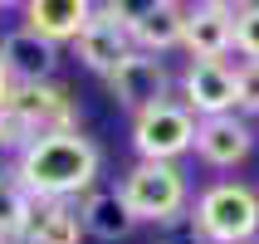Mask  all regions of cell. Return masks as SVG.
I'll return each instance as SVG.
<instances>
[{
    "label": "cell",
    "instance_id": "cell-1",
    "mask_svg": "<svg viewBox=\"0 0 259 244\" xmlns=\"http://www.w3.org/2000/svg\"><path fill=\"white\" fill-rule=\"evenodd\" d=\"M10 171L34 201H78V196H88L98 186V176H103V147L93 137H83L78 127L39 132L10 161Z\"/></svg>",
    "mask_w": 259,
    "mask_h": 244
},
{
    "label": "cell",
    "instance_id": "cell-2",
    "mask_svg": "<svg viewBox=\"0 0 259 244\" xmlns=\"http://www.w3.org/2000/svg\"><path fill=\"white\" fill-rule=\"evenodd\" d=\"M186 230L196 244H249L259 239V186L210 181L191 196Z\"/></svg>",
    "mask_w": 259,
    "mask_h": 244
},
{
    "label": "cell",
    "instance_id": "cell-3",
    "mask_svg": "<svg viewBox=\"0 0 259 244\" xmlns=\"http://www.w3.org/2000/svg\"><path fill=\"white\" fill-rule=\"evenodd\" d=\"M117 196L127 205V215L137 225H181L191 215V181L181 171V161H132L122 181H117Z\"/></svg>",
    "mask_w": 259,
    "mask_h": 244
},
{
    "label": "cell",
    "instance_id": "cell-4",
    "mask_svg": "<svg viewBox=\"0 0 259 244\" xmlns=\"http://www.w3.org/2000/svg\"><path fill=\"white\" fill-rule=\"evenodd\" d=\"M196 122L181 98H161L142 113H132V152L142 161H181L196 152Z\"/></svg>",
    "mask_w": 259,
    "mask_h": 244
},
{
    "label": "cell",
    "instance_id": "cell-5",
    "mask_svg": "<svg viewBox=\"0 0 259 244\" xmlns=\"http://www.w3.org/2000/svg\"><path fill=\"white\" fill-rule=\"evenodd\" d=\"M171 69H166V59L161 54H142V49H132L113 73H108V93L122 113H142L152 103L171 98Z\"/></svg>",
    "mask_w": 259,
    "mask_h": 244
},
{
    "label": "cell",
    "instance_id": "cell-6",
    "mask_svg": "<svg viewBox=\"0 0 259 244\" xmlns=\"http://www.w3.org/2000/svg\"><path fill=\"white\" fill-rule=\"evenodd\" d=\"M176 98L196 117L235 113V64L230 59H186V69L176 78Z\"/></svg>",
    "mask_w": 259,
    "mask_h": 244
},
{
    "label": "cell",
    "instance_id": "cell-7",
    "mask_svg": "<svg viewBox=\"0 0 259 244\" xmlns=\"http://www.w3.org/2000/svg\"><path fill=\"white\" fill-rule=\"evenodd\" d=\"M254 127L240 113H220V117H201L196 122V157L210 171H235L254 157Z\"/></svg>",
    "mask_w": 259,
    "mask_h": 244
},
{
    "label": "cell",
    "instance_id": "cell-8",
    "mask_svg": "<svg viewBox=\"0 0 259 244\" xmlns=\"http://www.w3.org/2000/svg\"><path fill=\"white\" fill-rule=\"evenodd\" d=\"M127 54H132V34H127V29H122L113 15L98 5V10L88 15V25L78 29V39H73V59H78L88 73L108 78V73H113Z\"/></svg>",
    "mask_w": 259,
    "mask_h": 244
},
{
    "label": "cell",
    "instance_id": "cell-9",
    "mask_svg": "<svg viewBox=\"0 0 259 244\" xmlns=\"http://www.w3.org/2000/svg\"><path fill=\"white\" fill-rule=\"evenodd\" d=\"M10 103L34 122L39 132H69L78 127V98L59 78H44V83H15Z\"/></svg>",
    "mask_w": 259,
    "mask_h": 244
},
{
    "label": "cell",
    "instance_id": "cell-10",
    "mask_svg": "<svg viewBox=\"0 0 259 244\" xmlns=\"http://www.w3.org/2000/svg\"><path fill=\"white\" fill-rule=\"evenodd\" d=\"M0 54H5V69H10L15 83H44V78H59V44H49L34 29H10L0 34Z\"/></svg>",
    "mask_w": 259,
    "mask_h": 244
},
{
    "label": "cell",
    "instance_id": "cell-11",
    "mask_svg": "<svg viewBox=\"0 0 259 244\" xmlns=\"http://www.w3.org/2000/svg\"><path fill=\"white\" fill-rule=\"evenodd\" d=\"M20 10H25V29H34V34H44L49 44L64 49V44L78 39V29L98 10V0H25Z\"/></svg>",
    "mask_w": 259,
    "mask_h": 244
},
{
    "label": "cell",
    "instance_id": "cell-12",
    "mask_svg": "<svg viewBox=\"0 0 259 244\" xmlns=\"http://www.w3.org/2000/svg\"><path fill=\"white\" fill-rule=\"evenodd\" d=\"M78 215H83V230L88 239H103V244H117L127 239L137 220L127 215V205L117 196V186H93L88 196H78Z\"/></svg>",
    "mask_w": 259,
    "mask_h": 244
},
{
    "label": "cell",
    "instance_id": "cell-13",
    "mask_svg": "<svg viewBox=\"0 0 259 244\" xmlns=\"http://www.w3.org/2000/svg\"><path fill=\"white\" fill-rule=\"evenodd\" d=\"M191 59H225L235 49V20L210 10V5H186V39H181Z\"/></svg>",
    "mask_w": 259,
    "mask_h": 244
},
{
    "label": "cell",
    "instance_id": "cell-14",
    "mask_svg": "<svg viewBox=\"0 0 259 244\" xmlns=\"http://www.w3.org/2000/svg\"><path fill=\"white\" fill-rule=\"evenodd\" d=\"M83 215H78V201H34V215H29V230L20 244H83Z\"/></svg>",
    "mask_w": 259,
    "mask_h": 244
},
{
    "label": "cell",
    "instance_id": "cell-15",
    "mask_svg": "<svg viewBox=\"0 0 259 244\" xmlns=\"http://www.w3.org/2000/svg\"><path fill=\"white\" fill-rule=\"evenodd\" d=\"M181 39H186V5H176V0H161L147 20L132 25V49H142V54H171L181 49Z\"/></svg>",
    "mask_w": 259,
    "mask_h": 244
},
{
    "label": "cell",
    "instance_id": "cell-16",
    "mask_svg": "<svg viewBox=\"0 0 259 244\" xmlns=\"http://www.w3.org/2000/svg\"><path fill=\"white\" fill-rule=\"evenodd\" d=\"M29 215H34V196L15 181L10 166H0V239L20 244L29 230Z\"/></svg>",
    "mask_w": 259,
    "mask_h": 244
},
{
    "label": "cell",
    "instance_id": "cell-17",
    "mask_svg": "<svg viewBox=\"0 0 259 244\" xmlns=\"http://www.w3.org/2000/svg\"><path fill=\"white\" fill-rule=\"evenodd\" d=\"M34 137H39V127H34V122H29L15 103H5V108H0V157L15 161L29 142H34Z\"/></svg>",
    "mask_w": 259,
    "mask_h": 244
},
{
    "label": "cell",
    "instance_id": "cell-18",
    "mask_svg": "<svg viewBox=\"0 0 259 244\" xmlns=\"http://www.w3.org/2000/svg\"><path fill=\"white\" fill-rule=\"evenodd\" d=\"M235 113L259 117V59H240L235 64Z\"/></svg>",
    "mask_w": 259,
    "mask_h": 244
},
{
    "label": "cell",
    "instance_id": "cell-19",
    "mask_svg": "<svg viewBox=\"0 0 259 244\" xmlns=\"http://www.w3.org/2000/svg\"><path fill=\"white\" fill-rule=\"evenodd\" d=\"M235 54L240 59H259V0L245 15H235Z\"/></svg>",
    "mask_w": 259,
    "mask_h": 244
},
{
    "label": "cell",
    "instance_id": "cell-20",
    "mask_svg": "<svg viewBox=\"0 0 259 244\" xmlns=\"http://www.w3.org/2000/svg\"><path fill=\"white\" fill-rule=\"evenodd\" d=\"M98 5H103V10H108V15L117 20V25H122V29L132 34V25H137V20H147V15L157 10L161 0H98Z\"/></svg>",
    "mask_w": 259,
    "mask_h": 244
},
{
    "label": "cell",
    "instance_id": "cell-21",
    "mask_svg": "<svg viewBox=\"0 0 259 244\" xmlns=\"http://www.w3.org/2000/svg\"><path fill=\"white\" fill-rule=\"evenodd\" d=\"M201 5H210V10H220V15H230V20H235V15H245L254 0H201Z\"/></svg>",
    "mask_w": 259,
    "mask_h": 244
},
{
    "label": "cell",
    "instance_id": "cell-22",
    "mask_svg": "<svg viewBox=\"0 0 259 244\" xmlns=\"http://www.w3.org/2000/svg\"><path fill=\"white\" fill-rule=\"evenodd\" d=\"M10 88H15V78H10V69H5V54H0V108L10 103Z\"/></svg>",
    "mask_w": 259,
    "mask_h": 244
},
{
    "label": "cell",
    "instance_id": "cell-23",
    "mask_svg": "<svg viewBox=\"0 0 259 244\" xmlns=\"http://www.w3.org/2000/svg\"><path fill=\"white\" fill-rule=\"evenodd\" d=\"M20 5H25V0H0V10H20Z\"/></svg>",
    "mask_w": 259,
    "mask_h": 244
},
{
    "label": "cell",
    "instance_id": "cell-24",
    "mask_svg": "<svg viewBox=\"0 0 259 244\" xmlns=\"http://www.w3.org/2000/svg\"><path fill=\"white\" fill-rule=\"evenodd\" d=\"M176 5H196V0H176Z\"/></svg>",
    "mask_w": 259,
    "mask_h": 244
},
{
    "label": "cell",
    "instance_id": "cell-25",
    "mask_svg": "<svg viewBox=\"0 0 259 244\" xmlns=\"http://www.w3.org/2000/svg\"><path fill=\"white\" fill-rule=\"evenodd\" d=\"M0 244H10V239H0Z\"/></svg>",
    "mask_w": 259,
    "mask_h": 244
},
{
    "label": "cell",
    "instance_id": "cell-26",
    "mask_svg": "<svg viewBox=\"0 0 259 244\" xmlns=\"http://www.w3.org/2000/svg\"><path fill=\"white\" fill-rule=\"evenodd\" d=\"M249 244H259V239H249Z\"/></svg>",
    "mask_w": 259,
    "mask_h": 244
}]
</instances>
